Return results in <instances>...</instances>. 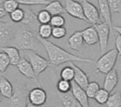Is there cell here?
Listing matches in <instances>:
<instances>
[{
    "instance_id": "6da1fadb",
    "label": "cell",
    "mask_w": 121,
    "mask_h": 107,
    "mask_svg": "<svg viewBox=\"0 0 121 107\" xmlns=\"http://www.w3.org/2000/svg\"><path fill=\"white\" fill-rule=\"evenodd\" d=\"M39 40L44 45V48L46 50V53L48 54L49 60L50 61L52 66L58 67L63 64H65L68 62H82V63H89L93 64L94 61L90 59L86 58L78 57L74 54L69 53L67 50H64L61 47L58 46L57 45L54 44L53 42L49 41L48 39H43L37 35Z\"/></svg>"
},
{
    "instance_id": "7a4b0ae2",
    "label": "cell",
    "mask_w": 121,
    "mask_h": 107,
    "mask_svg": "<svg viewBox=\"0 0 121 107\" xmlns=\"http://www.w3.org/2000/svg\"><path fill=\"white\" fill-rule=\"evenodd\" d=\"M37 35H38L31 30L18 23L17 30L11 45L17 47L20 50L40 51L44 45H42Z\"/></svg>"
},
{
    "instance_id": "3957f363",
    "label": "cell",
    "mask_w": 121,
    "mask_h": 107,
    "mask_svg": "<svg viewBox=\"0 0 121 107\" xmlns=\"http://www.w3.org/2000/svg\"><path fill=\"white\" fill-rule=\"evenodd\" d=\"M119 53L116 49H113L105 54H101L100 58L96 62V70L95 73L106 74L114 68L118 59Z\"/></svg>"
},
{
    "instance_id": "277c9868",
    "label": "cell",
    "mask_w": 121,
    "mask_h": 107,
    "mask_svg": "<svg viewBox=\"0 0 121 107\" xmlns=\"http://www.w3.org/2000/svg\"><path fill=\"white\" fill-rule=\"evenodd\" d=\"M18 23L0 21V46L11 45L14 40Z\"/></svg>"
},
{
    "instance_id": "5b68a950",
    "label": "cell",
    "mask_w": 121,
    "mask_h": 107,
    "mask_svg": "<svg viewBox=\"0 0 121 107\" xmlns=\"http://www.w3.org/2000/svg\"><path fill=\"white\" fill-rule=\"evenodd\" d=\"M29 90L25 84L16 85L13 91V94L9 100V106L13 107H25L27 106L29 102L28 96Z\"/></svg>"
},
{
    "instance_id": "8992f818",
    "label": "cell",
    "mask_w": 121,
    "mask_h": 107,
    "mask_svg": "<svg viewBox=\"0 0 121 107\" xmlns=\"http://www.w3.org/2000/svg\"><path fill=\"white\" fill-rule=\"evenodd\" d=\"M26 55L27 56L28 60L31 64L32 68H33L37 77L40 75V73H42L44 71L46 70L49 67L52 66V64H51L50 61L49 59H45V58L42 57L41 55H40L35 51L29 50V52L26 53Z\"/></svg>"
},
{
    "instance_id": "52a82bcc",
    "label": "cell",
    "mask_w": 121,
    "mask_h": 107,
    "mask_svg": "<svg viewBox=\"0 0 121 107\" xmlns=\"http://www.w3.org/2000/svg\"><path fill=\"white\" fill-rule=\"evenodd\" d=\"M96 29L99 37V44H100V54H103L107 52V47H108L109 35L110 32L112 30L111 27L109 26L105 21L104 22H98L93 25Z\"/></svg>"
},
{
    "instance_id": "ba28073f",
    "label": "cell",
    "mask_w": 121,
    "mask_h": 107,
    "mask_svg": "<svg viewBox=\"0 0 121 107\" xmlns=\"http://www.w3.org/2000/svg\"><path fill=\"white\" fill-rule=\"evenodd\" d=\"M82 5L83 8V12H84V15L86 18V21L88 23L91 25H95L96 23L100 22V14L99 9L90 3L87 0H82Z\"/></svg>"
},
{
    "instance_id": "9c48e42d",
    "label": "cell",
    "mask_w": 121,
    "mask_h": 107,
    "mask_svg": "<svg viewBox=\"0 0 121 107\" xmlns=\"http://www.w3.org/2000/svg\"><path fill=\"white\" fill-rule=\"evenodd\" d=\"M24 11L25 17L22 21V22H20V24L31 30L32 31H34L38 35V30L40 26V23L38 21L37 15L35 14V13L32 11V9H30V8L29 6L25 7Z\"/></svg>"
},
{
    "instance_id": "30bf717a",
    "label": "cell",
    "mask_w": 121,
    "mask_h": 107,
    "mask_svg": "<svg viewBox=\"0 0 121 107\" xmlns=\"http://www.w3.org/2000/svg\"><path fill=\"white\" fill-rule=\"evenodd\" d=\"M64 1H65L64 8H65L67 13H69L73 17L78 18V19L82 20V21L87 22L86 17L84 15L82 3H80L75 0H64Z\"/></svg>"
},
{
    "instance_id": "8fae6325",
    "label": "cell",
    "mask_w": 121,
    "mask_h": 107,
    "mask_svg": "<svg viewBox=\"0 0 121 107\" xmlns=\"http://www.w3.org/2000/svg\"><path fill=\"white\" fill-rule=\"evenodd\" d=\"M29 102L34 106H41L45 104L47 100L46 91L41 87L37 86L29 91Z\"/></svg>"
},
{
    "instance_id": "7c38bea8",
    "label": "cell",
    "mask_w": 121,
    "mask_h": 107,
    "mask_svg": "<svg viewBox=\"0 0 121 107\" xmlns=\"http://www.w3.org/2000/svg\"><path fill=\"white\" fill-rule=\"evenodd\" d=\"M17 68L19 72L21 73L23 76H25L27 78L33 79V80L35 81V83H36L39 86H40V84L38 81V77L35 75V71H34L30 61L26 59L25 58H21L19 63L17 64Z\"/></svg>"
},
{
    "instance_id": "4fadbf2b",
    "label": "cell",
    "mask_w": 121,
    "mask_h": 107,
    "mask_svg": "<svg viewBox=\"0 0 121 107\" xmlns=\"http://www.w3.org/2000/svg\"><path fill=\"white\" fill-rule=\"evenodd\" d=\"M72 91L73 94L78 101L82 107H89V101H88V96L86 94V91L84 88L76 83L75 81L72 82Z\"/></svg>"
},
{
    "instance_id": "5bb4252c",
    "label": "cell",
    "mask_w": 121,
    "mask_h": 107,
    "mask_svg": "<svg viewBox=\"0 0 121 107\" xmlns=\"http://www.w3.org/2000/svg\"><path fill=\"white\" fill-rule=\"evenodd\" d=\"M61 106L64 107H81V105L73 94L72 90L67 92H58Z\"/></svg>"
},
{
    "instance_id": "9a60e30c",
    "label": "cell",
    "mask_w": 121,
    "mask_h": 107,
    "mask_svg": "<svg viewBox=\"0 0 121 107\" xmlns=\"http://www.w3.org/2000/svg\"><path fill=\"white\" fill-rule=\"evenodd\" d=\"M84 40H83L82 31H75L68 39V47L75 51L79 52L84 46Z\"/></svg>"
},
{
    "instance_id": "2e32d148",
    "label": "cell",
    "mask_w": 121,
    "mask_h": 107,
    "mask_svg": "<svg viewBox=\"0 0 121 107\" xmlns=\"http://www.w3.org/2000/svg\"><path fill=\"white\" fill-rule=\"evenodd\" d=\"M98 5L100 17L103 18L104 21H105L113 30V23H112L111 17L112 12L110 5H109L108 0H98Z\"/></svg>"
},
{
    "instance_id": "e0dca14e",
    "label": "cell",
    "mask_w": 121,
    "mask_h": 107,
    "mask_svg": "<svg viewBox=\"0 0 121 107\" xmlns=\"http://www.w3.org/2000/svg\"><path fill=\"white\" fill-rule=\"evenodd\" d=\"M69 65L72 66L73 68V69H74V72H75L74 79H73V81H74L76 83H78L79 86H81L82 88L86 89L88 83L90 82L86 73L82 70V69L80 68L78 66H77L76 64H74V62H69Z\"/></svg>"
},
{
    "instance_id": "ac0fdd59",
    "label": "cell",
    "mask_w": 121,
    "mask_h": 107,
    "mask_svg": "<svg viewBox=\"0 0 121 107\" xmlns=\"http://www.w3.org/2000/svg\"><path fill=\"white\" fill-rule=\"evenodd\" d=\"M82 35L85 44L87 45H94L99 42L98 33L94 26H89L82 30Z\"/></svg>"
},
{
    "instance_id": "d6986e66",
    "label": "cell",
    "mask_w": 121,
    "mask_h": 107,
    "mask_svg": "<svg viewBox=\"0 0 121 107\" xmlns=\"http://www.w3.org/2000/svg\"><path fill=\"white\" fill-rule=\"evenodd\" d=\"M118 82H119L118 73H117L116 69L113 68L111 71H110V72L105 74L103 87L105 89H106L108 91L111 92L114 90V88L117 86Z\"/></svg>"
},
{
    "instance_id": "ffe728a7",
    "label": "cell",
    "mask_w": 121,
    "mask_h": 107,
    "mask_svg": "<svg viewBox=\"0 0 121 107\" xmlns=\"http://www.w3.org/2000/svg\"><path fill=\"white\" fill-rule=\"evenodd\" d=\"M0 50L5 52L8 54L10 59L11 65L17 66V64L19 63L20 59H21L19 49L13 46V45H8V46H0Z\"/></svg>"
},
{
    "instance_id": "44dd1931",
    "label": "cell",
    "mask_w": 121,
    "mask_h": 107,
    "mask_svg": "<svg viewBox=\"0 0 121 107\" xmlns=\"http://www.w3.org/2000/svg\"><path fill=\"white\" fill-rule=\"evenodd\" d=\"M13 86L12 83L3 76L0 77V91L3 97L10 99L13 94Z\"/></svg>"
},
{
    "instance_id": "7402d4cb",
    "label": "cell",
    "mask_w": 121,
    "mask_h": 107,
    "mask_svg": "<svg viewBox=\"0 0 121 107\" xmlns=\"http://www.w3.org/2000/svg\"><path fill=\"white\" fill-rule=\"evenodd\" d=\"M44 9L49 12V13H50L52 16H54V15H58V14H63V13H67L64 6H63L62 3H61V2L59 1V0L51 1L49 3L45 5Z\"/></svg>"
},
{
    "instance_id": "603a6c76",
    "label": "cell",
    "mask_w": 121,
    "mask_h": 107,
    "mask_svg": "<svg viewBox=\"0 0 121 107\" xmlns=\"http://www.w3.org/2000/svg\"><path fill=\"white\" fill-rule=\"evenodd\" d=\"M105 106L108 107H121V93L120 91H117L114 94L110 95Z\"/></svg>"
},
{
    "instance_id": "cb8c5ba5",
    "label": "cell",
    "mask_w": 121,
    "mask_h": 107,
    "mask_svg": "<svg viewBox=\"0 0 121 107\" xmlns=\"http://www.w3.org/2000/svg\"><path fill=\"white\" fill-rule=\"evenodd\" d=\"M53 26L50 23L47 24H40L38 30V35L43 39H49L52 36Z\"/></svg>"
},
{
    "instance_id": "d4e9b609",
    "label": "cell",
    "mask_w": 121,
    "mask_h": 107,
    "mask_svg": "<svg viewBox=\"0 0 121 107\" xmlns=\"http://www.w3.org/2000/svg\"><path fill=\"white\" fill-rule=\"evenodd\" d=\"M109 97H110V91H108L105 88H100L98 92L95 96L94 99L99 105H105L107 102Z\"/></svg>"
},
{
    "instance_id": "484cf974",
    "label": "cell",
    "mask_w": 121,
    "mask_h": 107,
    "mask_svg": "<svg viewBox=\"0 0 121 107\" xmlns=\"http://www.w3.org/2000/svg\"><path fill=\"white\" fill-rule=\"evenodd\" d=\"M10 19L12 21L15 23H20L22 22V21L23 20L25 17V11L22 8H17L14 11H13L12 13H9Z\"/></svg>"
},
{
    "instance_id": "4316f807",
    "label": "cell",
    "mask_w": 121,
    "mask_h": 107,
    "mask_svg": "<svg viewBox=\"0 0 121 107\" xmlns=\"http://www.w3.org/2000/svg\"><path fill=\"white\" fill-rule=\"evenodd\" d=\"M85 90H86L88 97L94 99L95 96L100 90V85H99V83L97 81H91V82L88 83L87 86H86Z\"/></svg>"
},
{
    "instance_id": "83f0119b",
    "label": "cell",
    "mask_w": 121,
    "mask_h": 107,
    "mask_svg": "<svg viewBox=\"0 0 121 107\" xmlns=\"http://www.w3.org/2000/svg\"><path fill=\"white\" fill-rule=\"evenodd\" d=\"M75 72L74 69L71 65L66 66L61 70L60 72V77L63 79H65L68 81H73L74 79Z\"/></svg>"
},
{
    "instance_id": "f1b7e54d",
    "label": "cell",
    "mask_w": 121,
    "mask_h": 107,
    "mask_svg": "<svg viewBox=\"0 0 121 107\" xmlns=\"http://www.w3.org/2000/svg\"><path fill=\"white\" fill-rule=\"evenodd\" d=\"M72 89V82L71 81H68L61 78L57 82V90L59 92H67Z\"/></svg>"
},
{
    "instance_id": "f546056e",
    "label": "cell",
    "mask_w": 121,
    "mask_h": 107,
    "mask_svg": "<svg viewBox=\"0 0 121 107\" xmlns=\"http://www.w3.org/2000/svg\"><path fill=\"white\" fill-rule=\"evenodd\" d=\"M37 17H38V21H40V24H47V23H50L52 15L49 13V12L43 8L38 13Z\"/></svg>"
},
{
    "instance_id": "4dcf8cb0",
    "label": "cell",
    "mask_w": 121,
    "mask_h": 107,
    "mask_svg": "<svg viewBox=\"0 0 121 107\" xmlns=\"http://www.w3.org/2000/svg\"><path fill=\"white\" fill-rule=\"evenodd\" d=\"M10 64H11V63H10V59L8 54L5 52L1 51L0 52V72L3 73Z\"/></svg>"
},
{
    "instance_id": "1f68e13d",
    "label": "cell",
    "mask_w": 121,
    "mask_h": 107,
    "mask_svg": "<svg viewBox=\"0 0 121 107\" xmlns=\"http://www.w3.org/2000/svg\"><path fill=\"white\" fill-rule=\"evenodd\" d=\"M19 4L24 6H36V5H47L50 3L49 0H17Z\"/></svg>"
},
{
    "instance_id": "d6a6232c",
    "label": "cell",
    "mask_w": 121,
    "mask_h": 107,
    "mask_svg": "<svg viewBox=\"0 0 121 107\" xmlns=\"http://www.w3.org/2000/svg\"><path fill=\"white\" fill-rule=\"evenodd\" d=\"M3 5L6 12L9 14L10 13L19 8L20 4L17 0H5L3 3Z\"/></svg>"
},
{
    "instance_id": "836d02e7",
    "label": "cell",
    "mask_w": 121,
    "mask_h": 107,
    "mask_svg": "<svg viewBox=\"0 0 121 107\" xmlns=\"http://www.w3.org/2000/svg\"><path fill=\"white\" fill-rule=\"evenodd\" d=\"M67 34V30L64 26H54L52 30V36L54 39H62Z\"/></svg>"
},
{
    "instance_id": "e575fe53",
    "label": "cell",
    "mask_w": 121,
    "mask_h": 107,
    "mask_svg": "<svg viewBox=\"0 0 121 107\" xmlns=\"http://www.w3.org/2000/svg\"><path fill=\"white\" fill-rule=\"evenodd\" d=\"M50 24L53 27L54 26H64L65 25V18L61 14L52 16Z\"/></svg>"
},
{
    "instance_id": "d590c367",
    "label": "cell",
    "mask_w": 121,
    "mask_h": 107,
    "mask_svg": "<svg viewBox=\"0 0 121 107\" xmlns=\"http://www.w3.org/2000/svg\"><path fill=\"white\" fill-rule=\"evenodd\" d=\"M112 13L121 14V0H108Z\"/></svg>"
},
{
    "instance_id": "8d00e7d4",
    "label": "cell",
    "mask_w": 121,
    "mask_h": 107,
    "mask_svg": "<svg viewBox=\"0 0 121 107\" xmlns=\"http://www.w3.org/2000/svg\"><path fill=\"white\" fill-rule=\"evenodd\" d=\"M115 49L119 53V55L121 56V35L119 34L115 37Z\"/></svg>"
},
{
    "instance_id": "74e56055",
    "label": "cell",
    "mask_w": 121,
    "mask_h": 107,
    "mask_svg": "<svg viewBox=\"0 0 121 107\" xmlns=\"http://www.w3.org/2000/svg\"><path fill=\"white\" fill-rule=\"evenodd\" d=\"M8 13L6 12V10L4 9V8H3V3H1L0 4V18H2V17H5V16H7Z\"/></svg>"
},
{
    "instance_id": "f35d334b",
    "label": "cell",
    "mask_w": 121,
    "mask_h": 107,
    "mask_svg": "<svg viewBox=\"0 0 121 107\" xmlns=\"http://www.w3.org/2000/svg\"><path fill=\"white\" fill-rule=\"evenodd\" d=\"M113 30H115L118 34L121 35V26H113Z\"/></svg>"
},
{
    "instance_id": "ab89813d",
    "label": "cell",
    "mask_w": 121,
    "mask_h": 107,
    "mask_svg": "<svg viewBox=\"0 0 121 107\" xmlns=\"http://www.w3.org/2000/svg\"><path fill=\"white\" fill-rule=\"evenodd\" d=\"M2 96H3V95L1 94V91H0V103H1V101H2Z\"/></svg>"
},
{
    "instance_id": "60d3db41",
    "label": "cell",
    "mask_w": 121,
    "mask_h": 107,
    "mask_svg": "<svg viewBox=\"0 0 121 107\" xmlns=\"http://www.w3.org/2000/svg\"><path fill=\"white\" fill-rule=\"evenodd\" d=\"M118 68L120 69V73H121V64H120V65L118 66Z\"/></svg>"
},
{
    "instance_id": "b9f144b4",
    "label": "cell",
    "mask_w": 121,
    "mask_h": 107,
    "mask_svg": "<svg viewBox=\"0 0 121 107\" xmlns=\"http://www.w3.org/2000/svg\"><path fill=\"white\" fill-rule=\"evenodd\" d=\"M4 1H5V0H0V4H1V3H3Z\"/></svg>"
},
{
    "instance_id": "7bdbcfd3",
    "label": "cell",
    "mask_w": 121,
    "mask_h": 107,
    "mask_svg": "<svg viewBox=\"0 0 121 107\" xmlns=\"http://www.w3.org/2000/svg\"><path fill=\"white\" fill-rule=\"evenodd\" d=\"M1 76H3V73L0 72V77H1Z\"/></svg>"
},
{
    "instance_id": "ee69618b",
    "label": "cell",
    "mask_w": 121,
    "mask_h": 107,
    "mask_svg": "<svg viewBox=\"0 0 121 107\" xmlns=\"http://www.w3.org/2000/svg\"><path fill=\"white\" fill-rule=\"evenodd\" d=\"M59 1H62V0H59Z\"/></svg>"
}]
</instances>
